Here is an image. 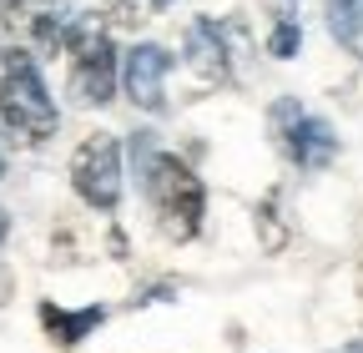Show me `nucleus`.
<instances>
[{
	"instance_id": "f257e3e1",
	"label": "nucleus",
	"mask_w": 363,
	"mask_h": 353,
	"mask_svg": "<svg viewBox=\"0 0 363 353\" xmlns=\"http://www.w3.org/2000/svg\"><path fill=\"white\" fill-rule=\"evenodd\" d=\"M142 187H147V202L157 212V223L172 242H192L202 232V212H207V187L202 176L172 157V152H152L142 142Z\"/></svg>"
},
{
	"instance_id": "f03ea898",
	"label": "nucleus",
	"mask_w": 363,
	"mask_h": 353,
	"mask_svg": "<svg viewBox=\"0 0 363 353\" xmlns=\"http://www.w3.org/2000/svg\"><path fill=\"white\" fill-rule=\"evenodd\" d=\"M66 91L76 106H106L111 91H116V46H111V30L96 11L86 16H71L66 26Z\"/></svg>"
},
{
	"instance_id": "7ed1b4c3",
	"label": "nucleus",
	"mask_w": 363,
	"mask_h": 353,
	"mask_svg": "<svg viewBox=\"0 0 363 353\" xmlns=\"http://www.w3.org/2000/svg\"><path fill=\"white\" fill-rule=\"evenodd\" d=\"M0 126L21 147L51 142L61 126V111H56L51 91H45V76H40L35 56H26V51H16L6 61V71H0Z\"/></svg>"
},
{
	"instance_id": "20e7f679",
	"label": "nucleus",
	"mask_w": 363,
	"mask_h": 353,
	"mask_svg": "<svg viewBox=\"0 0 363 353\" xmlns=\"http://www.w3.org/2000/svg\"><path fill=\"white\" fill-rule=\"evenodd\" d=\"M71 187L86 207L116 212L121 202V142L111 131H91L71 157Z\"/></svg>"
},
{
	"instance_id": "39448f33",
	"label": "nucleus",
	"mask_w": 363,
	"mask_h": 353,
	"mask_svg": "<svg viewBox=\"0 0 363 353\" xmlns=\"http://www.w3.org/2000/svg\"><path fill=\"white\" fill-rule=\"evenodd\" d=\"M272 137H278V147L288 152V162L303 167V172H323L338 157V131L323 116H308L293 96H283L272 106Z\"/></svg>"
},
{
	"instance_id": "423d86ee",
	"label": "nucleus",
	"mask_w": 363,
	"mask_h": 353,
	"mask_svg": "<svg viewBox=\"0 0 363 353\" xmlns=\"http://www.w3.org/2000/svg\"><path fill=\"white\" fill-rule=\"evenodd\" d=\"M0 26L21 40L26 56H56L71 26V6L66 0H0Z\"/></svg>"
},
{
	"instance_id": "0eeeda50",
	"label": "nucleus",
	"mask_w": 363,
	"mask_h": 353,
	"mask_svg": "<svg viewBox=\"0 0 363 353\" xmlns=\"http://www.w3.org/2000/svg\"><path fill=\"white\" fill-rule=\"evenodd\" d=\"M167 76H172V56H167V46H157V40L131 46L126 61H121V86H126L131 106H142V111L167 106Z\"/></svg>"
},
{
	"instance_id": "6e6552de",
	"label": "nucleus",
	"mask_w": 363,
	"mask_h": 353,
	"mask_svg": "<svg viewBox=\"0 0 363 353\" xmlns=\"http://www.w3.org/2000/svg\"><path fill=\"white\" fill-rule=\"evenodd\" d=\"M187 66L202 86H227L233 81V56H227V40H222V26L197 16L187 26Z\"/></svg>"
},
{
	"instance_id": "1a4fd4ad",
	"label": "nucleus",
	"mask_w": 363,
	"mask_h": 353,
	"mask_svg": "<svg viewBox=\"0 0 363 353\" xmlns=\"http://www.w3.org/2000/svg\"><path fill=\"white\" fill-rule=\"evenodd\" d=\"M101 318H106V308H76V313H66L56 303H40V323L61 348H76L91 328H101Z\"/></svg>"
},
{
	"instance_id": "9d476101",
	"label": "nucleus",
	"mask_w": 363,
	"mask_h": 353,
	"mask_svg": "<svg viewBox=\"0 0 363 353\" xmlns=\"http://www.w3.org/2000/svg\"><path fill=\"white\" fill-rule=\"evenodd\" d=\"M328 30L353 61H363V0H328Z\"/></svg>"
},
{
	"instance_id": "9b49d317",
	"label": "nucleus",
	"mask_w": 363,
	"mask_h": 353,
	"mask_svg": "<svg viewBox=\"0 0 363 353\" xmlns=\"http://www.w3.org/2000/svg\"><path fill=\"white\" fill-rule=\"evenodd\" d=\"M298 46H303V26H298V16H283V21H272L267 51L278 56V61H288V56H298Z\"/></svg>"
},
{
	"instance_id": "f8f14e48",
	"label": "nucleus",
	"mask_w": 363,
	"mask_h": 353,
	"mask_svg": "<svg viewBox=\"0 0 363 353\" xmlns=\"http://www.w3.org/2000/svg\"><path fill=\"white\" fill-rule=\"evenodd\" d=\"M278 202H283V192L272 187V192L262 197V207H257V217H262V228H267V237H262V247H267V252H278V247L288 242V228L278 223Z\"/></svg>"
},
{
	"instance_id": "ddd939ff",
	"label": "nucleus",
	"mask_w": 363,
	"mask_h": 353,
	"mask_svg": "<svg viewBox=\"0 0 363 353\" xmlns=\"http://www.w3.org/2000/svg\"><path fill=\"white\" fill-rule=\"evenodd\" d=\"M106 6L116 11V21H147L152 0H106Z\"/></svg>"
},
{
	"instance_id": "4468645a",
	"label": "nucleus",
	"mask_w": 363,
	"mask_h": 353,
	"mask_svg": "<svg viewBox=\"0 0 363 353\" xmlns=\"http://www.w3.org/2000/svg\"><path fill=\"white\" fill-rule=\"evenodd\" d=\"M11 293H16V273H11V268H0V308L11 303Z\"/></svg>"
},
{
	"instance_id": "2eb2a0df",
	"label": "nucleus",
	"mask_w": 363,
	"mask_h": 353,
	"mask_svg": "<svg viewBox=\"0 0 363 353\" xmlns=\"http://www.w3.org/2000/svg\"><path fill=\"white\" fill-rule=\"evenodd\" d=\"M6 232H11V217H6V207H0V242H6Z\"/></svg>"
},
{
	"instance_id": "dca6fc26",
	"label": "nucleus",
	"mask_w": 363,
	"mask_h": 353,
	"mask_svg": "<svg viewBox=\"0 0 363 353\" xmlns=\"http://www.w3.org/2000/svg\"><path fill=\"white\" fill-rule=\"evenodd\" d=\"M338 353H363V338H353V343H343Z\"/></svg>"
},
{
	"instance_id": "f3484780",
	"label": "nucleus",
	"mask_w": 363,
	"mask_h": 353,
	"mask_svg": "<svg viewBox=\"0 0 363 353\" xmlns=\"http://www.w3.org/2000/svg\"><path fill=\"white\" fill-rule=\"evenodd\" d=\"M358 313H363V268H358Z\"/></svg>"
},
{
	"instance_id": "a211bd4d",
	"label": "nucleus",
	"mask_w": 363,
	"mask_h": 353,
	"mask_svg": "<svg viewBox=\"0 0 363 353\" xmlns=\"http://www.w3.org/2000/svg\"><path fill=\"white\" fill-rule=\"evenodd\" d=\"M0 176H6V147H0Z\"/></svg>"
}]
</instances>
